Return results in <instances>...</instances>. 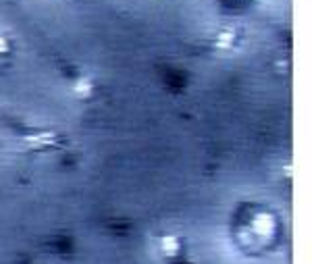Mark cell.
<instances>
[{"label": "cell", "instance_id": "obj_1", "mask_svg": "<svg viewBox=\"0 0 312 264\" xmlns=\"http://www.w3.org/2000/svg\"><path fill=\"white\" fill-rule=\"evenodd\" d=\"M9 48V44H7V40L3 38V36H0V52H5Z\"/></svg>", "mask_w": 312, "mask_h": 264}]
</instances>
